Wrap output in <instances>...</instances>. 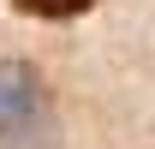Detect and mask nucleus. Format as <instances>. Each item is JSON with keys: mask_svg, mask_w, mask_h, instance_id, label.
I'll list each match as a JSON object with an SVG mask.
<instances>
[{"mask_svg": "<svg viewBox=\"0 0 155 149\" xmlns=\"http://www.w3.org/2000/svg\"><path fill=\"white\" fill-rule=\"evenodd\" d=\"M0 149H60L54 101L30 60H0Z\"/></svg>", "mask_w": 155, "mask_h": 149, "instance_id": "1", "label": "nucleus"}, {"mask_svg": "<svg viewBox=\"0 0 155 149\" xmlns=\"http://www.w3.org/2000/svg\"><path fill=\"white\" fill-rule=\"evenodd\" d=\"M18 12H30V18H78V12H90L96 0H12Z\"/></svg>", "mask_w": 155, "mask_h": 149, "instance_id": "2", "label": "nucleus"}]
</instances>
